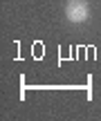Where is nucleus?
Segmentation results:
<instances>
[{"label":"nucleus","instance_id":"1","mask_svg":"<svg viewBox=\"0 0 101 121\" xmlns=\"http://www.w3.org/2000/svg\"><path fill=\"white\" fill-rule=\"evenodd\" d=\"M65 18L72 25H81L90 18V2L88 0H67L65 2Z\"/></svg>","mask_w":101,"mask_h":121}]
</instances>
